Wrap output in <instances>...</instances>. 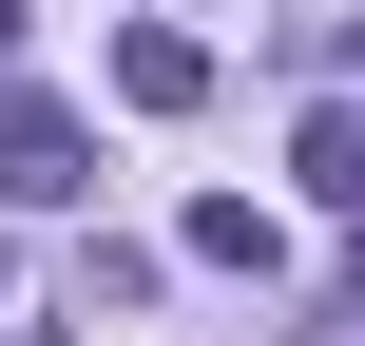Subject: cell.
<instances>
[{"mask_svg": "<svg viewBox=\"0 0 365 346\" xmlns=\"http://www.w3.org/2000/svg\"><path fill=\"white\" fill-rule=\"evenodd\" d=\"M115 96H135V116H192V96H212V39H192V19H135V39H115Z\"/></svg>", "mask_w": 365, "mask_h": 346, "instance_id": "obj_2", "label": "cell"}, {"mask_svg": "<svg viewBox=\"0 0 365 346\" xmlns=\"http://www.w3.org/2000/svg\"><path fill=\"white\" fill-rule=\"evenodd\" d=\"M289 173H308L327 212H365V116H308V135H289Z\"/></svg>", "mask_w": 365, "mask_h": 346, "instance_id": "obj_4", "label": "cell"}, {"mask_svg": "<svg viewBox=\"0 0 365 346\" xmlns=\"http://www.w3.org/2000/svg\"><path fill=\"white\" fill-rule=\"evenodd\" d=\"M0 58H19V0H0Z\"/></svg>", "mask_w": 365, "mask_h": 346, "instance_id": "obj_5", "label": "cell"}, {"mask_svg": "<svg viewBox=\"0 0 365 346\" xmlns=\"http://www.w3.org/2000/svg\"><path fill=\"white\" fill-rule=\"evenodd\" d=\"M173 250H192V270H250V289H269V270H289V231H269V212H250V193H192V231H173Z\"/></svg>", "mask_w": 365, "mask_h": 346, "instance_id": "obj_3", "label": "cell"}, {"mask_svg": "<svg viewBox=\"0 0 365 346\" xmlns=\"http://www.w3.org/2000/svg\"><path fill=\"white\" fill-rule=\"evenodd\" d=\"M0 193H19V212H77V193H96V135H77L38 77H0Z\"/></svg>", "mask_w": 365, "mask_h": 346, "instance_id": "obj_1", "label": "cell"}, {"mask_svg": "<svg viewBox=\"0 0 365 346\" xmlns=\"http://www.w3.org/2000/svg\"><path fill=\"white\" fill-rule=\"evenodd\" d=\"M0 289H19V270H0Z\"/></svg>", "mask_w": 365, "mask_h": 346, "instance_id": "obj_6", "label": "cell"}]
</instances>
